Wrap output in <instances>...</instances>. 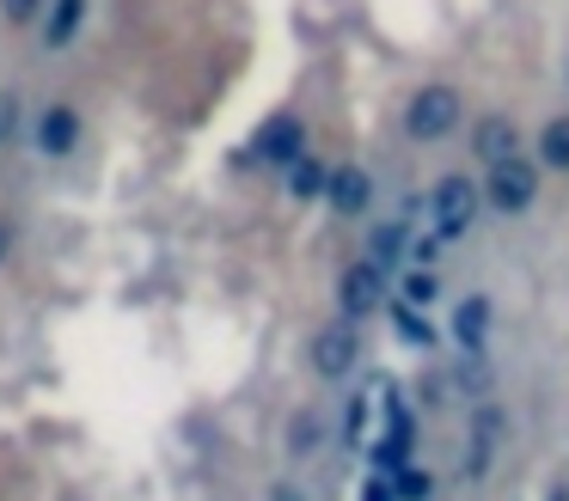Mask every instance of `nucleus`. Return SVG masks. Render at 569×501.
Listing matches in <instances>:
<instances>
[{
  "label": "nucleus",
  "instance_id": "cd10ccee",
  "mask_svg": "<svg viewBox=\"0 0 569 501\" xmlns=\"http://www.w3.org/2000/svg\"><path fill=\"white\" fill-rule=\"evenodd\" d=\"M7 251H13V232L0 227V263H7Z\"/></svg>",
  "mask_w": 569,
  "mask_h": 501
},
{
  "label": "nucleus",
  "instance_id": "a211bd4d",
  "mask_svg": "<svg viewBox=\"0 0 569 501\" xmlns=\"http://www.w3.org/2000/svg\"><path fill=\"white\" fill-rule=\"evenodd\" d=\"M539 159L551 171H569V117H551L545 122V134H539Z\"/></svg>",
  "mask_w": 569,
  "mask_h": 501
},
{
  "label": "nucleus",
  "instance_id": "4468645a",
  "mask_svg": "<svg viewBox=\"0 0 569 501\" xmlns=\"http://www.w3.org/2000/svg\"><path fill=\"white\" fill-rule=\"evenodd\" d=\"M325 183H331V171H325L319 159H307V153H300L295 166H288V196H295V202H319V196H325Z\"/></svg>",
  "mask_w": 569,
  "mask_h": 501
},
{
  "label": "nucleus",
  "instance_id": "412c9836",
  "mask_svg": "<svg viewBox=\"0 0 569 501\" xmlns=\"http://www.w3.org/2000/svg\"><path fill=\"white\" fill-rule=\"evenodd\" d=\"M490 459H496V440H478V434H471V440H466V477H483V471H490Z\"/></svg>",
  "mask_w": 569,
  "mask_h": 501
},
{
  "label": "nucleus",
  "instance_id": "b1692460",
  "mask_svg": "<svg viewBox=\"0 0 569 501\" xmlns=\"http://www.w3.org/2000/svg\"><path fill=\"white\" fill-rule=\"evenodd\" d=\"M13 122H19V104H13V92H0V147L13 141Z\"/></svg>",
  "mask_w": 569,
  "mask_h": 501
},
{
  "label": "nucleus",
  "instance_id": "9d476101",
  "mask_svg": "<svg viewBox=\"0 0 569 501\" xmlns=\"http://www.w3.org/2000/svg\"><path fill=\"white\" fill-rule=\"evenodd\" d=\"M453 342H459L466 354H478L483 342H490V300H483V293L459 300V312H453Z\"/></svg>",
  "mask_w": 569,
  "mask_h": 501
},
{
  "label": "nucleus",
  "instance_id": "bb28decb",
  "mask_svg": "<svg viewBox=\"0 0 569 501\" xmlns=\"http://www.w3.org/2000/svg\"><path fill=\"white\" fill-rule=\"evenodd\" d=\"M545 501H569V483H551V489H545Z\"/></svg>",
  "mask_w": 569,
  "mask_h": 501
},
{
  "label": "nucleus",
  "instance_id": "f8f14e48",
  "mask_svg": "<svg viewBox=\"0 0 569 501\" xmlns=\"http://www.w3.org/2000/svg\"><path fill=\"white\" fill-rule=\"evenodd\" d=\"M392 330H398V342H410V349H435V342H441V330L422 318V305H405V300H392Z\"/></svg>",
  "mask_w": 569,
  "mask_h": 501
},
{
  "label": "nucleus",
  "instance_id": "a878e982",
  "mask_svg": "<svg viewBox=\"0 0 569 501\" xmlns=\"http://www.w3.org/2000/svg\"><path fill=\"white\" fill-rule=\"evenodd\" d=\"M270 501H307V495H300V483H288V477H282V483H270Z\"/></svg>",
  "mask_w": 569,
  "mask_h": 501
},
{
  "label": "nucleus",
  "instance_id": "423d86ee",
  "mask_svg": "<svg viewBox=\"0 0 569 501\" xmlns=\"http://www.w3.org/2000/svg\"><path fill=\"white\" fill-rule=\"evenodd\" d=\"M31 147H38L43 159H68L80 147V110L74 104L38 110V122H31Z\"/></svg>",
  "mask_w": 569,
  "mask_h": 501
},
{
  "label": "nucleus",
  "instance_id": "4be33fe9",
  "mask_svg": "<svg viewBox=\"0 0 569 501\" xmlns=\"http://www.w3.org/2000/svg\"><path fill=\"white\" fill-rule=\"evenodd\" d=\"M43 12V0H0V19L7 24H31Z\"/></svg>",
  "mask_w": 569,
  "mask_h": 501
},
{
  "label": "nucleus",
  "instance_id": "20e7f679",
  "mask_svg": "<svg viewBox=\"0 0 569 501\" xmlns=\"http://www.w3.org/2000/svg\"><path fill=\"white\" fill-rule=\"evenodd\" d=\"M361 361V330L356 318H331V324L312 337V367H319L325 379H349Z\"/></svg>",
  "mask_w": 569,
  "mask_h": 501
},
{
  "label": "nucleus",
  "instance_id": "6ab92c4d",
  "mask_svg": "<svg viewBox=\"0 0 569 501\" xmlns=\"http://www.w3.org/2000/svg\"><path fill=\"white\" fill-rule=\"evenodd\" d=\"M471 434H478V440H496V447H502L508 410H502V403H478V410H471Z\"/></svg>",
  "mask_w": 569,
  "mask_h": 501
},
{
  "label": "nucleus",
  "instance_id": "6e6552de",
  "mask_svg": "<svg viewBox=\"0 0 569 501\" xmlns=\"http://www.w3.org/2000/svg\"><path fill=\"white\" fill-rule=\"evenodd\" d=\"M471 153L483 159V166H502V159L520 153V122L502 117V110H490V117L471 122Z\"/></svg>",
  "mask_w": 569,
  "mask_h": 501
},
{
  "label": "nucleus",
  "instance_id": "1a4fd4ad",
  "mask_svg": "<svg viewBox=\"0 0 569 501\" xmlns=\"http://www.w3.org/2000/svg\"><path fill=\"white\" fill-rule=\"evenodd\" d=\"M325 202H331L337 214H349V220L368 214V208H373V178L361 166H337L331 183H325Z\"/></svg>",
  "mask_w": 569,
  "mask_h": 501
},
{
  "label": "nucleus",
  "instance_id": "0eeeda50",
  "mask_svg": "<svg viewBox=\"0 0 569 501\" xmlns=\"http://www.w3.org/2000/svg\"><path fill=\"white\" fill-rule=\"evenodd\" d=\"M307 153V122L300 117H276L258 129V147H251V159H263V166H295V159Z\"/></svg>",
  "mask_w": 569,
  "mask_h": 501
},
{
  "label": "nucleus",
  "instance_id": "39448f33",
  "mask_svg": "<svg viewBox=\"0 0 569 501\" xmlns=\"http://www.w3.org/2000/svg\"><path fill=\"white\" fill-rule=\"evenodd\" d=\"M386 305V269H373L368 257H361V263H349L343 275H337V312L343 318H373Z\"/></svg>",
  "mask_w": 569,
  "mask_h": 501
},
{
  "label": "nucleus",
  "instance_id": "c85d7f7f",
  "mask_svg": "<svg viewBox=\"0 0 569 501\" xmlns=\"http://www.w3.org/2000/svg\"><path fill=\"white\" fill-rule=\"evenodd\" d=\"M563 80H569V61H563Z\"/></svg>",
  "mask_w": 569,
  "mask_h": 501
},
{
  "label": "nucleus",
  "instance_id": "2eb2a0df",
  "mask_svg": "<svg viewBox=\"0 0 569 501\" xmlns=\"http://www.w3.org/2000/svg\"><path fill=\"white\" fill-rule=\"evenodd\" d=\"M319 440H325V415L312 410H295V422H288V452H295V459H312V452H319Z\"/></svg>",
  "mask_w": 569,
  "mask_h": 501
},
{
  "label": "nucleus",
  "instance_id": "ddd939ff",
  "mask_svg": "<svg viewBox=\"0 0 569 501\" xmlns=\"http://www.w3.org/2000/svg\"><path fill=\"white\" fill-rule=\"evenodd\" d=\"M80 24H87V0H56L50 24H43V43L50 49H68L80 37Z\"/></svg>",
  "mask_w": 569,
  "mask_h": 501
},
{
  "label": "nucleus",
  "instance_id": "393cba45",
  "mask_svg": "<svg viewBox=\"0 0 569 501\" xmlns=\"http://www.w3.org/2000/svg\"><path fill=\"white\" fill-rule=\"evenodd\" d=\"M361 428H368V398H356V403H349V415H343V434L349 440H361Z\"/></svg>",
  "mask_w": 569,
  "mask_h": 501
},
{
  "label": "nucleus",
  "instance_id": "7ed1b4c3",
  "mask_svg": "<svg viewBox=\"0 0 569 501\" xmlns=\"http://www.w3.org/2000/svg\"><path fill=\"white\" fill-rule=\"evenodd\" d=\"M483 202L496 208V214H527L532 202H539V166H527V159H502V166H490V178H483Z\"/></svg>",
  "mask_w": 569,
  "mask_h": 501
},
{
  "label": "nucleus",
  "instance_id": "f03ea898",
  "mask_svg": "<svg viewBox=\"0 0 569 501\" xmlns=\"http://www.w3.org/2000/svg\"><path fill=\"white\" fill-rule=\"evenodd\" d=\"M478 202H483V190L466 178V171H447L441 183L429 190V220H435V232H441L447 244H459L471 232V220H478Z\"/></svg>",
  "mask_w": 569,
  "mask_h": 501
},
{
  "label": "nucleus",
  "instance_id": "9b49d317",
  "mask_svg": "<svg viewBox=\"0 0 569 501\" xmlns=\"http://www.w3.org/2000/svg\"><path fill=\"white\" fill-rule=\"evenodd\" d=\"M405 257H410V232H405V227H392V220H380V227H373V239H368V263L392 275V269L405 263Z\"/></svg>",
  "mask_w": 569,
  "mask_h": 501
},
{
  "label": "nucleus",
  "instance_id": "5701e85b",
  "mask_svg": "<svg viewBox=\"0 0 569 501\" xmlns=\"http://www.w3.org/2000/svg\"><path fill=\"white\" fill-rule=\"evenodd\" d=\"M361 501H398L392 477H386V471H373V477H368V489H361Z\"/></svg>",
  "mask_w": 569,
  "mask_h": 501
},
{
  "label": "nucleus",
  "instance_id": "f257e3e1",
  "mask_svg": "<svg viewBox=\"0 0 569 501\" xmlns=\"http://www.w3.org/2000/svg\"><path fill=\"white\" fill-rule=\"evenodd\" d=\"M459 122H466V98H459V86L435 80V86H417V92H410V104H405V134H410L417 147L447 141Z\"/></svg>",
  "mask_w": 569,
  "mask_h": 501
},
{
  "label": "nucleus",
  "instance_id": "dca6fc26",
  "mask_svg": "<svg viewBox=\"0 0 569 501\" xmlns=\"http://www.w3.org/2000/svg\"><path fill=\"white\" fill-rule=\"evenodd\" d=\"M398 300H405V305H435V300H441V275H435V269H417V263H410L405 281H398Z\"/></svg>",
  "mask_w": 569,
  "mask_h": 501
},
{
  "label": "nucleus",
  "instance_id": "f3484780",
  "mask_svg": "<svg viewBox=\"0 0 569 501\" xmlns=\"http://www.w3.org/2000/svg\"><path fill=\"white\" fill-rule=\"evenodd\" d=\"M392 489H398V501H435V471H422V464H398L392 471Z\"/></svg>",
  "mask_w": 569,
  "mask_h": 501
},
{
  "label": "nucleus",
  "instance_id": "aec40b11",
  "mask_svg": "<svg viewBox=\"0 0 569 501\" xmlns=\"http://www.w3.org/2000/svg\"><path fill=\"white\" fill-rule=\"evenodd\" d=\"M441 232H417V239H410V263L417 269H435V257H441Z\"/></svg>",
  "mask_w": 569,
  "mask_h": 501
}]
</instances>
